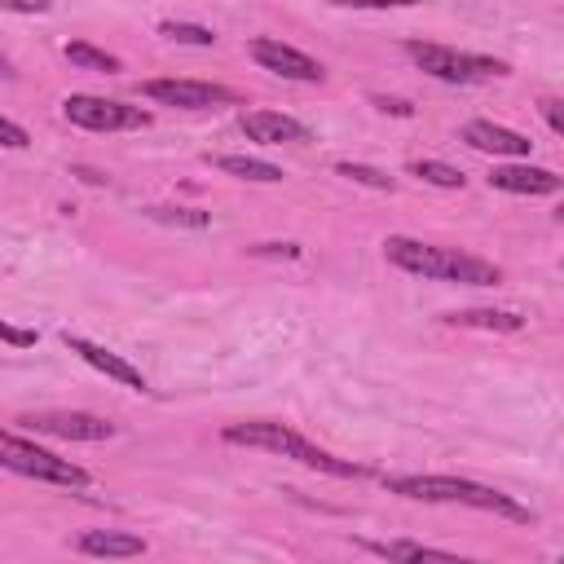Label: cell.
<instances>
[{"mask_svg":"<svg viewBox=\"0 0 564 564\" xmlns=\"http://www.w3.org/2000/svg\"><path fill=\"white\" fill-rule=\"evenodd\" d=\"M220 441L229 445H247V449H264V454H278V458H291L300 467H313L322 476H339V480H357L361 467L348 463V458H335L330 449L313 445L304 432L286 427V423H273V419H247V423H225L220 427Z\"/></svg>","mask_w":564,"mask_h":564,"instance_id":"obj_2","label":"cell"},{"mask_svg":"<svg viewBox=\"0 0 564 564\" xmlns=\"http://www.w3.org/2000/svg\"><path fill=\"white\" fill-rule=\"evenodd\" d=\"M458 137H463L471 150L498 154V159H529V150H533V141H529L524 132L502 128V123H494V119H471V123H463Z\"/></svg>","mask_w":564,"mask_h":564,"instance_id":"obj_12","label":"cell"},{"mask_svg":"<svg viewBox=\"0 0 564 564\" xmlns=\"http://www.w3.org/2000/svg\"><path fill=\"white\" fill-rule=\"evenodd\" d=\"M238 132L247 141H260V145H300V141H308V128L291 115H278V110H242Z\"/></svg>","mask_w":564,"mask_h":564,"instance_id":"obj_11","label":"cell"},{"mask_svg":"<svg viewBox=\"0 0 564 564\" xmlns=\"http://www.w3.org/2000/svg\"><path fill=\"white\" fill-rule=\"evenodd\" d=\"M383 256H388V264H397L414 278H427V282H458V286H498L502 282V269L494 260H480L458 247L405 238V234L383 238Z\"/></svg>","mask_w":564,"mask_h":564,"instance_id":"obj_1","label":"cell"},{"mask_svg":"<svg viewBox=\"0 0 564 564\" xmlns=\"http://www.w3.org/2000/svg\"><path fill=\"white\" fill-rule=\"evenodd\" d=\"M405 57L441 79V84H485V79H498L507 75V62L489 57V53H467V48H449V44H427V40H405Z\"/></svg>","mask_w":564,"mask_h":564,"instance_id":"obj_4","label":"cell"},{"mask_svg":"<svg viewBox=\"0 0 564 564\" xmlns=\"http://www.w3.org/2000/svg\"><path fill=\"white\" fill-rule=\"evenodd\" d=\"M0 467L26 480H44V485H66V489H84L88 471L70 458H57L53 449H40L35 441H22L13 432L0 427Z\"/></svg>","mask_w":564,"mask_h":564,"instance_id":"obj_5","label":"cell"},{"mask_svg":"<svg viewBox=\"0 0 564 564\" xmlns=\"http://www.w3.org/2000/svg\"><path fill=\"white\" fill-rule=\"evenodd\" d=\"M0 145H4V150H26V145H31V137H26V128H22V123H13V119H4V115H0Z\"/></svg>","mask_w":564,"mask_h":564,"instance_id":"obj_23","label":"cell"},{"mask_svg":"<svg viewBox=\"0 0 564 564\" xmlns=\"http://www.w3.org/2000/svg\"><path fill=\"white\" fill-rule=\"evenodd\" d=\"M375 106H379V110H392V115H414V110H410V101H388V97H375Z\"/></svg>","mask_w":564,"mask_h":564,"instance_id":"obj_27","label":"cell"},{"mask_svg":"<svg viewBox=\"0 0 564 564\" xmlns=\"http://www.w3.org/2000/svg\"><path fill=\"white\" fill-rule=\"evenodd\" d=\"M13 75H18V70H13V62L0 53V79H13Z\"/></svg>","mask_w":564,"mask_h":564,"instance_id":"obj_28","label":"cell"},{"mask_svg":"<svg viewBox=\"0 0 564 564\" xmlns=\"http://www.w3.org/2000/svg\"><path fill=\"white\" fill-rule=\"evenodd\" d=\"M383 485H388V494H401L410 502L476 507V511H494V516H507V520H520V524L533 520V511L524 502H516L511 494H502L494 485H480V480H463V476H388Z\"/></svg>","mask_w":564,"mask_h":564,"instance_id":"obj_3","label":"cell"},{"mask_svg":"<svg viewBox=\"0 0 564 564\" xmlns=\"http://www.w3.org/2000/svg\"><path fill=\"white\" fill-rule=\"evenodd\" d=\"M159 35H167L176 44H198V48H212L216 44V31L212 26H198V22H159Z\"/></svg>","mask_w":564,"mask_h":564,"instance_id":"obj_19","label":"cell"},{"mask_svg":"<svg viewBox=\"0 0 564 564\" xmlns=\"http://www.w3.org/2000/svg\"><path fill=\"white\" fill-rule=\"evenodd\" d=\"M207 163L234 181H256V185H278L282 167L269 159H251V154H207Z\"/></svg>","mask_w":564,"mask_h":564,"instance_id":"obj_15","label":"cell"},{"mask_svg":"<svg viewBox=\"0 0 564 564\" xmlns=\"http://www.w3.org/2000/svg\"><path fill=\"white\" fill-rule=\"evenodd\" d=\"M0 344H13V348H31V344H35V330H22V326H9V322H0Z\"/></svg>","mask_w":564,"mask_h":564,"instance_id":"obj_25","label":"cell"},{"mask_svg":"<svg viewBox=\"0 0 564 564\" xmlns=\"http://www.w3.org/2000/svg\"><path fill=\"white\" fill-rule=\"evenodd\" d=\"M247 53H251V62H256L260 70H269V75H278V79H295V84H322V79H326V66H322L317 57H308V53H300L295 44H282V40H273V35H256V40L247 44Z\"/></svg>","mask_w":564,"mask_h":564,"instance_id":"obj_8","label":"cell"},{"mask_svg":"<svg viewBox=\"0 0 564 564\" xmlns=\"http://www.w3.org/2000/svg\"><path fill=\"white\" fill-rule=\"evenodd\" d=\"M62 344H66V348H70L79 361H88L93 370H101L106 379H115V383H123V388H132V392H145V388H150V383H145V375H141V370H137L128 357L110 352L106 344H97V339H84V335H70V330L62 335Z\"/></svg>","mask_w":564,"mask_h":564,"instance_id":"obj_10","label":"cell"},{"mask_svg":"<svg viewBox=\"0 0 564 564\" xmlns=\"http://www.w3.org/2000/svg\"><path fill=\"white\" fill-rule=\"evenodd\" d=\"M75 551L97 560H132V555H145L150 546L141 533H128V529H88L75 538Z\"/></svg>","mask_w":564,"mask_h":564,"instance_id":"obj_14","label":"cell"},{"mask_svg":"<svg viewBox=\"0 0 564 564\" xmlns=\"http://www.w3.org/2000/svg\"><path fill=\"white\" fill-rule=\"evenodd\" d=\"M335 172L348 176V181H357V185H370V189H392V176L379 172V167H366V163H348V159H339Z\"/></svg>","mask_w":564,"mask_h":564,"instance_id":"obj_21","label":"cell"},{"mask_svg":"<svg viewBox=\"0 0 564 564\" xmlns=\"http://www.w3.org/2000/svg\"><path fill=\"white\" fill-rule=\"evenodd\" d=\"M449 326H467V330H524V317L511 308H463V313H445Z\"/></svg>","mask_w":564,"mask_h":564,"instance_id":"obj_16","label":"cell"},{"mask_svg":"<svg viewBox=\"0 0 564 564\" xmlns=\"http://www.w3.org/2000/svg\"><path fill=\"white\" fill-rule=\"evenodd\" d=\"M141 97L159 101V106H176V110H216V106H238L242 97L225 84H207V79H145Z\"/></svg>","mask_w":564,"mask_h":564,"instance_id":"obj_7","label":"cell"},{"mask_svg":"<svg viewBox=\"0 0 564 564\" xmlns=\"http://www.w3.org/2000/svg\"><path fill=\"white\" fill-rule=\"evenodd\" d=\"M542 115H546L551 132H564V115H560V101H555V97H546V101H542Z\"/></svg>","mask_w":564,"mask_h":564,"instance_id":"obj_26","label":"cell"},{"mask_svg":"<svg viewBox=\"0 0 564 564\" xmlns=\"http://www.w3.org/2000/svg\"><path fill=\"white\" fill-rule=\"evenodd\" d=\"M145 216L167 220V225H189V229H203L207 225V212H194V207H145Z\"/></svg>","mask_w":564,"mask_h":564,"instance_id":"obj_22","label":"cell"},{"mask_svg":"<svg viewBox=\"0 0 564 564\" xmlns=\"http://www.w3.org/2000/svg\"><path fill=\"white\" fill-rule=\"evenodd\" d=\"M375 551L383 560H454L449 551H436V546H423V542H379Z\"/></svg>","mask_w":564,"mask_h":564,"instance_id":"obj_20","label":"cell"},{"mask_svg":"<svg viewBox=\"0 0 564 564\" xmlns=\"http://www.w3.org/2000/svg\"><path fill=\"white\" fill-rule=\"evenodd\" d=\"M489 185L494 189H502V194H529V198H538V194H560V176L551 172V167H533V163H502V167H494L489 172Z\"/></svg>","mask_w":564,"mask_h":564,"instance_id":"obj_13","label":"cell"},{"mask_svg":"<svg viewBox=\"0 0 564 564\" xmlns=\"http://www.w3.org/2000/svg\"><path fill=\"white\" fill-rule=\"evenodd\" d=\"M339 9H410V4H423V0H330Z\"/></svg>","mask_w":564,"mask_h":564,"instance_id":"obj_24","label":"cell"},{"mask_svg":"<svg viewBox=\"0 0 564 564\" xmlns=\"http://www.w3.org/2000/svg\"><path fill=\"white\" fill-rule=\"evenodd\" d=\"M18 423L40 436H62V441H110L115 436L110 419H97L84 410H35V414H22Z\"/></svg>","mask_w":564,"mask_h":564,"instance_id":"obj_9","label":"cell"},{"mask_svg":"<svg viewBox=\"0 0 564 564\" xmlns=\"http://www.w3.org/2000/svg\"><path fill=\"white\" fill-rule=\"evenodd\" d=\"M410 172H414L419 181H427V185H441V189H463V185H467V176H463L454 163H441V159H414Z\"/></svg>","mask_w":564,"mask_h":564,"instance_id":"obj_18","label":"cell"},{"mask_svg":"<svg viewBox=\"0 0 564 564\" xmlns=\"http://www.w3.org/2000/svg\"><path fill=\"white\" fill-rule=\"evenodd\" d=\"M62 115H66V123L88 128V132H137V128H150V110L128 106L119 97H97V93H70L62 101Z\"/></svg>","mask_w":564,"mask_h":564,"instance_id":"obj_6","label":"cell"},{"mask_svg":"<svg viewBox=\"0 0 564 564\" xmlns=\"http://www.w3.org/2000/svg\"><path fill=\"white\" fill-rule=\"evenodd\" d=\"M62 53H66V62H70V66H79V70H106V75H115V70H119V57H115V53L93 48V44H84V40L66 44Z\"/></svg>","mask_w":564,"mask_h":564,"instance_id":"obj_17","label":"cell"}]
</instances>
